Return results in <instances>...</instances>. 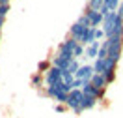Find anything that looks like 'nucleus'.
I'll return each instance as SVG.
<instances>
[{
	"label": "nucleus",
	"instance_id": "nucleus-1",
	"mask_svg": "<svg viewBox=\"0 0 123 118\" xmlns=\"http://www.w3.org/2000/svg\"><path fill=\"white\" fill-rule=\"evenodd\" d=\"M82 99H84V92H82L80 88H77V90H71L69 94H67L65 105H67L69 109H73L77 114H80V112H82Z\"/></svg>",
	"mask_w": 123,
	"mask_h": 118
},
{
	"label": "nucleus",
	"instance_id": "nucleus-2",
	"mask_svg": "<svg viewBox=\"0 0 123 118\" xmlns=\"http://www.w3.org/2000/svg\"><path fill=\"white\" fill-rule=\"evenodd\" d=\"M108 43H110V47H108V58L110 60H114V62H119V58H121V49H123V38H106Z\"/></svg>",
	"mask_w": 123,
	"mask_h": 118
},
{
	"label": "nucleus",
	"instance_id": "nucleus-3",
	"mask_svg": "<svg viewBox=\"0 0 123 118\" xmlns=\"http://www.w3.org/2000/svg\"><path fill=\"white\" fill-rule=\"evenodd\" d=\"M71 60H75V56L71 55V53L58 51V53H56V56L52 58V66H56L58 69H65V68L71 64Z\"/></svg>",
	"mask_w": 123,
	"mask_h": 118
},
{
	"label": "nucleus",
	"instance_id": "nucleus-4",
	"mask_svg": "<svg viewBox=\"0 0 123 118\" xmlns=\"http://www.w3.org/2000/svg\"><path fill=\"white\" fill-rule=\"evenodd\" d=\"M62 83V69H58L56 66H50V69L45 73V84L47 86H54Z\"/></svg>",
	"mask_w": 123,
	"mask_h": 118
},
{
	"label": "nucleus",
	"instance_id": "nucleus-5",
	"mask_svg": "<svg viewBox=\"0 0 123 118\" xmlns=\"http://www.w3.org/2000/svg\"><path fill=\"white\" fill-rule=\"evenodd\" d=\"M80 90H82V92H84L86 96H93V97H95L97 101L105 99V92H106V90H101V88H95V86L92 84V83H84V86L80 88Z\"/></svg>",
	"mask_w": 123,
	"mask_h": 118
},
{
	"label": "nucleus",
	"instance_id": "nucleus-6",
	"mask_svg": "<svg viewBox=\"0 0 123 118\" xmlns=\"http://www.w3.org/2000/svg\"><path fill=\"white\" fill-rule=\"evenodd\" d=\"M95 75V71H93V66H80L77 71V75H75V79H80L82 83H90L92 81V77Z\"/></svg>",
	"mask_w": 123,
	"mask_h": 118
},
{
	"label": "nucleus",
	"instance_id": "nucleus-7",
	"mask_svg": "<svg viewBox=\"0 0 123 118\" xmlns=\"http://www.w3.org/2000/svg\"><path fill=\"white\" fill-rule=\"evenodd\" d=\"M84 15L90 19V23H92V28H97L99 24H103V15H101V11H93V9H88V8H86Z\"/></svg>",
	"mask_w": 123,
	"mask_h": 118
},
{
	"label": "nucleus",
	"instance_id": "nucleus-8",
	"mask_svg": "<svg viewBox=\"0 0 123 118\" xmlns=\"http://www.w3.org/2000/svg\"><path fill=\"white\" fill-rule=\"evenodd\" d=\"M77 45H78V41L75 38H71V36H69L67 39H63L60 45H58V51H63V53H71V55H73V51H75Z\"/></svg>",
	"mask_w": 123,
	"mask_h": 118
},
{
	"label": "nucleus",
	"instance_id": "nucleus-9",
	"mask_svg": "<svg viewBox=\"0 0 123 118\" xmlns=\"http://www.w3.org/2000/svg\"><path fill=\"white\" fill-rule=\"evenodd\" d=\"M86 30H88V28H84L80 23H73V26L69 28V36H71V38H75L77 41H80V38L84 36Z\"/></svg>",
	"mask_w": 123,
	"mask_h": 118
},
{
	"label": "nucleus",
	"instance_id": "nucleus-10",
	"mask_svg": "<svg viewBox=\"0 0 123 118\" xmlns=\"http://www.w3.org/2000/svg\"><path fill=\"white\" fill-rule=\"evenodd\" d=\"M92 83L95 88H101V90H106V86H108V83H106V79H105V75H101V73H95L92 77Z\"/></svg>",
	"mask_w": 123,
	"mask_h": 118
},
{
	"label": "nucleus",
	"instance_id": "nucleus-11",
	"mask_svg": "<svg viewBox=\"0 0 123 118\" xmlns=\"http://www.w3.org/2000/svg\"><path fill=\"white\" fill-rule=\"evenodd\" d=\"M99 49H101V41H93L92 45H88L84 51V56H88V58H97V55H99Z\"/></svg>",
	"mask_w": 123,
	"mask_h": 118
},
{
	"label": "nucleus",
	"instance_id": "nucleus-12",
	"mask_svg": "<svg viewBox=\"0 0 123 118\" xmlns=\"http://www.w3.org/2000/svg\"><path fill=\"white\" fill-rule=\"evenodd\" d=\"M97 99L93 97V96H86L84 94V99H82V111H88V109H93L95 105H97Z\"/></svg>",
	"mask_w": 123,
	"mask_h": 118
},
{
	"label": "nucleus",
	"instance_id": "nucleus-13",
	"mask_svg": "<svg viewBox=\"0 0 123 118\" xmlns=\"http://www.w3.org/2000/svg\"><path fill=\"white\" fill-rule=\"evenodd\" d=\"M105 6V0H88V9H93V11H101Z\"/></svg>",
	"mask_w": 123,
	"mask_h": 118
},
{
	"label": "nucleus",
	"instance_id": "nucleus-14",
	"mask_svg": "<svg viewBox=\"0 0 123 118\" xmlns=\"http://www.w3.org/2000/svg\"><path fill=\"white\" fill-rule=\"evenodd\" d=\"M30 83H32V86H34V88H41V86H43V83H45V79H43L41 73H34L32 79H30Z\"/></svg>",
	"mask_w": 123,
	"mask_h": 118
},
{
	"label": "nucleus",
	"instance_id": "nucleus-15",
	"mask_svg": "<svg viewBox=\"0 0 123 118\" xmlns=\"http://www.w3.org/2000/svg\"><path fill=\"white\" fill-rule=\"evenodd\" d=\"M108 47H110V43H108V39H105V41L101 43V49H99L97 58H108Z\"/></svg>",
	"mask_w": 123,
	"mask_h": 118
},
{
	"label": "nucleus",
	"instance_id": "nucleus-16",
	"mask_svg": "<svg viewBox=\"0 0 123 118\" xmlns=\"http://www.w3.org/2000/svg\"><path fill=\"white\" fill-rule=\"evenodd\" d=\"M92 66H93V71H95V73H103V71H105V58H95V62H93Z\"/></svg>",
	"mask_w": 123,
	"mask_h": 118
},
{
	"label": "nucleus",
	"instance_id": "nucleus-17",
	"mask_svg": "<svg viewBox=\"0 0 123 118\" xmlns=\"http://www.w3.org/2000/svg\"><path fill=\"white\" fill-rule=\"evenodd\" d=\"M78 68H80V66H78L77 58H75V60H71V64L65 68V71H67L69 75H73V77H75V75H77V71H78Z\"/></svg>",
	"mask_w": 123,
	"mask_h": 118
},
{
	"label": "nucleus",
	"instance_id": "nucleus-18",
	"mask_svg": "<svg viewBox=\"0 0 123 118\" xmlns=\"http://www.w3.org/2000/svg\"><path fill=\"white\" fill-rule=\"evenodd\" d=\"M49 69H50V62H49V60H41V62L37 64V73H41V75L47 73Z\"/></svg>",
	"mask_w": 123,
	"mask_h": 118
},
{
	"label": "nucleus",
	"instance_id": "nucleus-19",
	"mask_svg": "<svg viewBox=\"0 0 123 118\" xmlns=\"http://www.w3.org/2000/svg\"><path fill=\"white\" fill-rule=\"evenodd\" d=\"M77 23H80L82 26H84V28H92V23H90V19H88V17H86L84 13H82V15H80V17L77 19Z\"/></svg>",
	"mask_w": 123,
	"mask_h": 118
},
{
	"label": "nucleus",
	"instance_id": "nucleus-20",
	"mask_svg": "<svg viewBox=\"0 0 123 118\" xmlns=\"http://www.w3.org/2000/svg\"><path fill=\"white\" fill-rule=\"evenodd\" d=\"M84 51H86V47L78 43L77 47H75V51H73V56H75V58H78V56H84Z\"/></svg>",
	"mask_w": 123,
	"mask_h": 118
},
{
	"label": "nucleus",
	"instance_id": "nucleus-21",
	"mask_svg": "<svg viewBox=\"0 0 123 118\" xmlns=\"http://www.w3.org/2000/svg\"><path fill=\"white\" fill-rule=\"evenodd\" d=\"M8 11H9V4H2V6H0V17H4V19H6Z\"/></svg>",
	"mask_w": 123,
	"mask_h": 118
},
{
	"label": "nucleus",
	"instance_id": "nucleus-22",
	"mask_svg": "<svg viewBox=\"0 0 123 118\" xmlns=\"http://www.w3.org/2000/svg\"><path fill=\"white\" fill-rule=\"evenodd\" d=\"M65 109H67L65 103H58V105H54V111H56V112H63Z\"/></svg>",
	"mask_w": 123,
	"mask_h": 118
},
{
	"label": "nucleus",
	"instance_id": "nucleus-23",
	"mask_svg": "<svg viewBox=\"0 0 123 118\" xmlns=\"http://www.w3.org/2000/svg\"><path fill=\"white\" fill-rule=\"evenodd\" d=\"M101 38H105V32H103V28H95V41H99Z\"/></svg>",
	"mask_w": 123,
	"mask_h": 118
},
{
	"label": "nucleus",
	"instance_id": "nucleus-24",
	"mask_svg": "<svg viewBox=\"0 0 123 118\" xmlns=\"http://www.w3.org/2000/svg\"><path fill=\"white\" fill-rule=\"evenodd\" d=\"M117 15L123 19V0H121V4H119V8H117Z\"/></svg>",
	"mask_w": 123,
	"mask_h": 118
},
{
	"label": "nucleus",
	"instance_id": "nucleus-25",
	"mask_svg": "<svg viewBox=\"0 0 123 118\" xmlns=\"http://www.w3.org/2000/svg\"><path fill=\"white\" fill-rule=\"evenodd\" d=\"M0 39H2V36H0Z\"/></svg>",
	"mask_w": 123,
	"mask_h": 118
}]
</instances>
